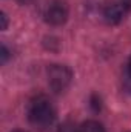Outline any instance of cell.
Segmentation results:
<instances>
[{"mask_svg":"<svg viewBox=\"0 0 131 132\" xmlns=\"http://www.w3.org/2000/svg\"><path fill=\"white\" fill-rule=\"evenodd\" d=\"M72 72L63 65H53L48 69V83L54 92H63L69 86Z\"/></svg>","mask_w":131,"mask_h":132,"instance_id":"cell-2","label":"cell"},{"mask_svg":"<svg viewBox=\"0 0 131 132\" xmlns=\"http://www.w3.org/2000/svg\"><path fill=\"white\" fill-rule=\"evenodd\" d=\"M79 132H105V128L94 120H88L79 126Z\"/></svg>","mask_w":131,"mask_h":132,"instance_id":"cell-5","label":"cell"},{"mask_svg":"<svg viewBox=\"0 0 131 132\" xmlns=\"http://www.w3.org/2000/svg\"><path fill=\"white\" fill-rule=\"evenodd\" d=\"M28 120L34 128L45 131L53 126L56 120V108L45 95H37L28 103Z\"/></svg>","mask_w":131,"mask_h":132,"instance_id":"cell-1","label":"cell"},{"mask_svg":"<svg viewBox=\"0 0 131 132\" xmlns=\"http://www.w3.org/2000/svg\"><path fill=\"white\" fill-rule=\"evenodd\" d=\"M128 77H130V80H131V59H130V62H128Z\"/></svg>","mask_w":131,"mask_h":132,"instance_id":"cell-10","label":"cell"},{"mask_svg":"<svg viewBox=\"0 0 131 132\" xmlns=\"http://www.w3.org/2000/svg\"><path fill=\"white\" fill-rule=\"evenodd\" d=\"M130 6L131 5L125 3L123 0L119 2V3L108 5V6L105 8V11H103V19H105V22L110 23V25H117V23H120V22L127 17V14H128V11H130Z\"/></svg>","mask_w":131,"mask_h":132,"instance_id":"cell-4","label":"cell"},{"mask_svg":"<svg viewBox=\"0 0 131 132\" xmlns=\"http://www.w3.org/2000/svg\"><path fill=\"white\" fill-rule=\"evenodd\" d=\"M59 132H79V126H77L74 121L68 120V121H65V123H62V125H60Z\"/></svg>","mask_w":131,"mask_h":132,"instance_id":"cell-6","label":"cell"},{"mask_svg":"<svg viewBox=\"0 0 131 132\" xmlns=\"http://www.w3.org/2000/svg\"><path fill=\"white\" fill-rule=\"evenodd\" d=\"M43 17H45V22L49 23V25H53V26L63 25L68 20V6H66V3L62 2V0L51 2L46 6V9H45Z\"/></svg>","mask_w":131,"mask_h":132,"instance_id":"cell-3","label":"cell"},{"mask_svg":"<svg viewBox=\"0 0 131 132\" xmlns=\"http://www.w3.org/2000/svg\"><path fill=\"white\" fill-rule=\"evenodd\" d=\"M9 57V51L6 49V46H2V63H5Z\"/></svg>","mask_w":131,"mask_h":132,"instance_id":"cell-8","label":"cell"},{"mask_svg":"<svg viewBox=\"0 0 131 132\" xmlns=\"http://www.w3.org/2000/svg\"><path fill=\"white\" fill-rule=\"evenodd\" d=\"M0 19H2V29H6L8 28V17H6V14L2 12L0 14Z\"/></svg>","mask_w":131,"mask_h":132,"instance_id":"cell-9","label":"cell"},{"mask_svg":"<svg viewBox=\"0 0 131 132\" xmlns=\"http://www.w3.org/2000/svg\"><path fill=\"white\" fill-rule=\"evenodd\" d=\"M91 101H93V103H91V106L94 108V111H96V112H97V111H100V98H97V97L94 95Z\"/></svg>","mask_w":131,"mask_h":132,"instance_id":"cell-7","label":"cell"},{"mask_svg":"<svg viewBox=\"0 0 131 132\" xmlns=\"http://www.w3.org/2000/svg\"><path fill=\"white\" fill-rule=\"evenodd\" d=\"M20 3H28V2H31V0H19Z\"/></svg>","mask_w":131,"mask_h":132,"instance_id":"cell-11","label":"cell"},{"mask_svg":"<svg viewBox=\"0 0 131 132\" xmlns=\"http://www.w3.org/2000/svg\"><path fill=\"white\" fill-rule=\"evenodd\" d=\"M12 132H26V131H12Z\"/></svg>","mask_w":131,"mask_h":132,"instance_id":"cell-13","label":"cell"},{"mask_svg":"<svg viewBox=\"0 0 131 132\" xmlns=\"http://www.w3.org/2000/svg\"><path fill=\"white\" fill-rule=\"evenodd\" d=\"M125 3H128V5H131V0H123Z\"/></svg>","mask_w":131,"mask_h":132,"instance_id":"cell-12","label":"cell"}]
</instances>
